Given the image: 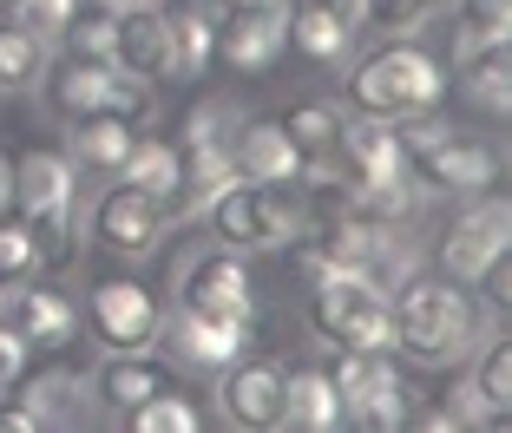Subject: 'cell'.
Masks as SVG:
<instances>
[{
  "mask_svg": "<svg viewBox=\"0 0 512 433\" xmlns=\"http://www.w3.org/2000/svg\"><path fill=\"white\" fill-rule=\"evenodd\" d=\"M217 243L224 250H276V243L309 237V197L296 178L283 184H256V178H230L224 191L204 197Z\"/></svg>",
  "mask_w": 512,
  "mask_h": 433,
  "instance_id": "obj_1",
  "label": "cell"
},
{
  "mask_svg": "<svg viewBox=\"0 0 512 433\" xmlns=\"http://www.w3.org/2000/svg\"><path fill=\"white\" fill-rule=\"evenodd\" d=\"M394 309V348L427 368H447L480 342V315H473L467 289L453 283H427V276H407L401 296H388Z\"/></svg>",
  "mask_w": 512,
  "mask_h": 433,
  "instance_id": "obj_2",
  "label": "cell"
},
{
  "mask_svg": "<svg viewBox=\"0 0 512 433\" xmlns=\"http://www.w3.org/2000/svg\"><path fill=\"white\" fill-rule=\"evenodd\" d=\"M447 73H440L434 53L421 46H381L375 60L355 66V105L368 119H414V112H434Z\"/></svg>",
  "mask_w": 512,
  "mask_h": 433,
  "instance_id": "obj_3",
  "label": "cell"
},
{
  "mask_svg": "<svg viewBox=\"0 0 512 433\" xmlns=\"http://www.w3.org/2000/svg\"><path fill=\"white\" fill-rule=\"evenodd\" d=\"M309 322L335 348H394L388 296L368 276H355V269H329L322 283H309Z\"/></svg>",
  "mask_w": 512,
  "mask_h": 433,
  "instance_id": "obj_4",
  "label": "cell"
},
{
  "mask_svg": "<svg viewBox=\"0 0 512 433\" xmlns=\"http://www.w3.org/2000/svg\"><path fill=\"white\" fill-rule=\"evenodd\" d=\"M342 420H362V427H407V388L394 374L388 348H342V361L329 368Z\"/></svg>",
  "mask_w": 512,
  "mask_h": 433,
  "instance_id": "obj_5",
  "label": "cell"
},
{
  "mask_svg": "<svg viewBox=\"0 0 512 433\" xmlns=\"http://www.w3.org/2000/svg\"><path fill=\"white\" fill-rule=\"evenodd\" d=\"M14 204L20 217L33 224L46 256H66V224H73V158L60 151H27L14 165Z\"/></svg>",
  "mask_w": 512,
  "mask_h": 433,
  "instance_id": "obj_6",
  "label": "cell"
},
{
  "mask_svg": "<svg viewBox=\"0 0 512 433\" xmlns=\"http://www.w3.org/2000/svg\"><path fill=\"white\" fill-rule=\"evenodd\" d=\"M407 171L421 184H434V191H486V184L499 178V151L486 145V138L434 125L421 145H407Z\"/></svg>",
  "mask_w": 512,
  "mask_h": 433,
  "instance_id": "obj_7",
  "label": "cell"
},
{
  "mask_svg": "<svg viewBox=\"0 0 512 433\" xmlns=\"http://www.w3.org/2000/svg\"><path fill=\"white\" fill-rule=\"evenodd\" d=\"M217 414L230 427H250V433H270L289 420V368L276 361H230L224 368V388H217Z\"/></svg>",
  "mask_w": 512,
  "mask_h": 433,
  "instance_id": "obj_8",
  "label": "cell"
},
{
  "mask_svg": "<svg viewBox=\"0 0 512 433\" xmlns=\"http://www.w3.org/2000/svg\"><path fill=\"white\" fill-rule=\"evenodd\" d=\"M178 302H184V309L243 315V322H250V309H256V283H250V269H243V256L217 243V250L191 256V263L178 269Z\"/></svg>",
  "mask_w": 512,
  "mask_h": 433,
  "instance_id": "obj_9",
  "label": "cell"
},
{
  "mask_svg": "<svg viewBox=\"0 0 512 433\" xmlns=\"http://www.w3.org/2000/svg\"><path fill=\"white\" fill-rule=\"evenodd\" d=\"M165 224H171V204L145 197L138 184H125V178L92 204V237L106 243V250H119V256H145L151 243L165 237Z\"/></svg>",
  "mask_w": 512,
  "mask_h": 433,
  "instance_id": "obj_10",
  "label": "cell"
},
{
  "mask_svg": "<svg viewBox=\"0 0 512 433\" xmlns=\"http://www.w3.org/2000/svg\"><path fill=\"white\" fill-rule=\"evenodd\" d=\"M158 322H165V309L132 276H106V283L92 289V329H99L106 348H151L158 342Z\"/></svg>",
  "mask_w": 512,
  "mask_h": 433,
  "instance_id": "obj_11",
  "label": "cell"
},
{
  "mask_svg": "<svg viewBox=\"0 0 512 433\" xmlns=\"http://www.w3.org/2000/svg\"><path fill=\"white\" fill-rule=\"evenodd\" d=\"M158 335H165L171 348H178L191 368H230V361H243V342H250V322L243 315H211V309H184L171 322H158Z\"/></svg>",
  "mask_w": 512,
  "mask_h": 433,
  "instance_id": "obj_12",
  "label": "cell"
},
{
  "mask_svg": "<svg viewBox=\"0 0 512 433\" xmlns=\"http://www.w3.org/2000/svg\"><path fill=\"white\" fill-rule=\"evenodd\" d=\"M512 250V210L499 204V197H486V204H473L460 224L447 230V243H440V263L453 269V283H473L493 256Z\"/></svg>",
  "mask_w": 512,
  "mask_h": 433,
  "instance_id": "obj_13",
  "label": "cell"
},
{
  "mask_svg": "<svg viewBox=\"0 0 512 433\" xmlns=\"http://www.w3.org/2000/svg\"><path fill=\"white\" fill-rule=\"evenodd\" d=\"M283 46H289V7H224L217 53H224L237 73H263V66H276Z\"/></svg>",
  "mask_w": 512,
  "mask_h": 433,
  "instance_id": "obj_14",
  "label": "cell"
},
{
  "mask_svg": "<svg viewBox=\"0 0 512 433\" xmlns=\"http://www.w3.org/2000/svg\"><path fill=\"white\" fill-rule=\"evenodd\" d=\"M112 27V66L138 79H171V20L158 7H119Z\"/></svg>",
  "mask_w": 512,
  "mask_h": 433,
  "instance_id": "obj_15",
  "label": "cell"
},
{
  "mask_svg": "<svg viewBox=\"0 0 512 433\" xmlns=\"http://www.w3.org/2000/svg\"><path fill=\"white\" fill-rule=\"evenodd\" d=\"M178 388L165 361H151V348H106V361L92 368V394L112 407V414H132L138 401Z\"/></svg>",
  "mask_w": 512,
  "mask_h": 433,
  "instance_id": "obj_16",
  "label": "cell"
},
{
  "mask_svg": "<svg viewBox=\"0 0 512 433\" xmlns=\"http://www.w3.org/2000/svg\"><path fill=\"white\" fill-rule=\"evenodd\" d=\"M0 329H14L27 348H60V342H73L79 309L60 289H7L0 296Z\"/></svg>",
  "mask_w": 512,
  "mask_h": 433,
  "instance_id": "obj_17",
  "label": "cell"
},
{
  "mask_svg": "<svg viewBox=\"0 0 512 433\" xmlns=\"http://www.w3.org/2000/svg\"><path fill=\"white\" fill-rule=\"evenodd\" d=\"M348 33H355V0H302L289 14V46L316 66L348 60Z\"/></svg>",
  "mask_w": 512,
  "mask_h": 433,
  "instance_id": "obj_18",
  "label": "cell"
},
{
  "mask_svg": "<svg viewBox=\"0 0 512 433\" xmlns=\"http://www.w3.org/2000/svg\"><path fill=\"white\" fill-rule=\"evenodd\" d=\"M342 112L335 105H296L283 119L289 145H296V165L309 171V178H342Z\"/></svg>",
  "mask_w": 512,
  "mask_h": 433,
  "instance_id": "obj_19",
  "label": "cell"
},
{
  "mask_svg": "<svg viewBox=\"0 0 512 433\" xmlns=\"http://www.w3.org/2000/svg\"><path fill=\"white\" fill-rule=\"evenodd\" d=\"M40 86H46V105L60 112L66 125L73 119H92V112H106V86H112V60H66V66H53V73H40Z\"/></svg>",
  "mask_w": 512,
  "mask_h": 433,
  "instance_id": "obj_20",
  "label": "cell"
},
{
  "mask_svg": "<svg viewBox=\"0 0 512 433\" xmlns=\"http://www.w3.org/2000/svg\"><path fill=\"white\" fill-rule=\"evenodd\" d=\"M230 158H237V178H256V184H283V178H302L296 165V145H289L283 125H237L230 138Z\"/></svg>",
  "mask_w": 512,
  "mask_h": 433,
  "instance_id": "obj_21",
  "label": "cell"
},
{
  "mask_svg": "<svg viewBox=\"0 0 512 433\" xmlns=\"http://www.w3.org/2000/svg\"><path fill=\"white\" fill-rule=\"evenodd\" d=\"M342 165L355 171V178H401L407 171V151L401 138H394V119H348L342 125Z\"/></svg>",
  "mask_w": 512,
  "mask_h": 433,
  "instance_id": "obj_22",
  "label": "cell"
},
{
  "mask_svg": "<svg viewBox=\"0 0 512 433\" xmlns=\"http://www.w3.org/2000/svg\"><path fill=\"white\" fill-rule=\"evenodd\" d=\"M414 210H421V184H414V171H401V178H355V184H348V217H368V224H381V230H401Z\"/></svg>",
  "mask_w": 512,
  "mask_h": 433,
  "instance_id": "obj_23",
  "label": "cell"
},
{
  "mask_svg": "<svg viewBox=\"0 0 512 433\" xmlns=\"http://www.w3.org/2000/svg\"><path fill=\"white\" fill-rule=\"evenodd\" d=\"M467 407H473V420H486V427L506 420V407H512V348L506 342L480 348V361H473V374H467Z\"/></svg>",
  "mask_w": 512,
  "mask_h": 433,
  "instance_id": "obj_24",
  "label": "cell"
},
{
  "mask_svg": "<svg viewBox=\"0 0 512 433\" xmlns=\"http://www.w3.org/2000/svg\"><path fill=\"white\" fill-rule=\"evenodd\" d=\"M125 184H138L145 197H158V204H178L184 191V158L178 145H165V138H145V145H132V158L119 165Z\"/></svg>",
  "mask_w": 512,
  "mask_h": 433,
  "instance_id": "obj_25",
  "label": "cell"
},
{
  "mask_svg": "<svg viewBox=\"0 0 512 433\" xmlns=\"http://www.w3.org/2000/svg\"><path fill=\"white\" fill-rule=\"evenodd\" d=\"M132 145H138V132H132V125H119V119H106V112L73 119V158L86 171H112V178H119V165L132 158Z\"/></svg>",
  "mask_w": 512,
  "mask_h": 433,
  "instance_id": "obj_26",
  "label": "cell"
},
{
  "mask_svg": "<svg viewBox=\"0 0 512 433\" xmlns=\"http://www.w3.org/2000/svg\"><path fill=\"white\" fill-rule=\"evenodd\" d=\"M283 427H302V433H329V427H342V401H335L329 368H302V374H289V420H283Z\"/></svg>",
  "mask_w": 512,
  "mask_h": 433,
  "instance_id": "obj_27",
  "label": "cell"
},
{
  "mask_svg": "<svg viewBox=\"0 0 512 433\" xmlns=\"http://www.w3.org/2000/svg\"><path fill=\"white\" fill-rule=\"evenodd\" d=\"M46 73V40L20 20H0V92H27Z\"/></svg>",
  "mask_w": 512,
  "mask_h": 433,
  "instance_id": "obj_28",
  "label": "cell"
},
{
  "mask_svg": "<svg viewBox=\"0 0 512 433\" xmlns=\"http://www.w3.org/2000/svg\"><path fill=\"white\" fill-rule=\"evenodd\" d=\"M467 60V92L480 112H506L512 105V60H506V40L499 46H473V53H460Z\"/></svg>",
  "mask_w": 512,
  "mask_h": 433,
  "instance_id": "obj_29",
  "label": "cell"
},
{
  "mask_svg": "<svg viewBox=\"0 0 512 433\" xmlns=\"http://www.w3.org/2000/svg\"><path fill=\"white\" fill-rule=\"evenodd\" d=\"M453 46L460 53H473V46H499L512 33V0H460L453 7Z\"/></svg>",
  "mask_w": 512,
  "mask_h": 433,
  "instance_id": "obj_30",
  "label": "cell"
},
{
  "mask_svg": "<svg viewBox=\"0 0 512 433\" xmlns=\"http://www.w3.org/2000/svg\"><path fill=\"white\" fill-rule=\"evenodd\" d=\"M217 53V20L211 14H178L171 20V73L197 79Z\"/></svg>",
  "mask_w": 512,
  "mask_h": 433,
  "instance_id": "obj_31",
  "label": "cell"
},
{
  "mask_svg": "<svg viewBox=\"0 0 512 433\" xmlns=\"http://www.w3.org/2000/svg\"><path fill=\"white\" fill-rule=\"evenodd\" d=\"M125 420H132L138 433H197V427H204V414H197V407L184 401L178 388H165V394H151V401H138Z\"/></svg>",
  "mask_w": 512,
  "mask_h": 433,
  "instance_id": "obj_32",
  "label": "cell"
},
{
  "mask_svg": "<svg viewBox=\"0 0 512 433\" xmlns=\"http://www.w3.org/2000/svg\"><path fill=\"white\" fill-rule=\"evenodd\" d=\"M40 263H46V250H40V237H33L27 217L0 224V283H20V276H33Z\"/></svg>",
  "mask_w": 512,
  "mask_h": 433,
  "instance_id": "obj_33",
  "label": "cell"
},
{
  "mask_svg": "<svg viewBox=\"0 0 512 433\" xmlns=\"http://www.w3.org/2000/svg\"><path fill=\"white\" fill-rule=\"evenodd\" d=\"M434 14V0H355V20L368 33H407Z\"/></svg>",
  "mask_w": 512,
  "mask_h": 433,
  "instance_id": "obj_34",
  "label": "cell"
},
{
  "mask_svg": "<svg viewBox=\"0 0 512 433\" xmlns=\"http://www.w3.org/2000/svg\"><path fill=\"white\" fill-rule=\"evenodd\" d=\"M7 7H14V20H20V27H33L40 40L66 33V27H73V14H79V0H7Z\"/></svg>",
  "mask_w": 512,
  "mask_h": 433,
  "instance_id": "obj_35",
  "label": "cell"
},
{
  "mask_svg": "<svg viewBox=\"0 0 512 433\" xmlns=\"http://www.w3.org/2000/svg\"><path fill=\"white\" fill-rule=\"evenodd\" d=\"M79 388H86V381H79V374H46V381H33L27 407H33V414H40V427H46V420H60L66 407L79 401Z\"/></svg>",
  "mask_w": 512,
  "mask_h": 433,
  "instance_id": "obj_36",
  "label": "cell"
},
{
  "mask_svg": "<svg viewBox=\"0 0 512 433\" xmlns=\"http://www.w3.org/2000/svg\"><path fill=\"white\" fill-rule=\"evenodd\" d=\"M73 33V53L79 60H112V27L99 20V27H66Z\"/></svg>",
  "mask_w": 512,
  "mask_h": 433,
  "instance_id": "obj_37",
  "label": "cell"
},
{
  "mask_svg": "<svg viewBox=\"0 0 512 433\" xmlns=\"http://www.w3.org/2000/svg\"><path fill=\"white\" fill-rule=\"evenodd\" d=\"M20 374H27V342L14 329H0V388H14Z\"/></svg>",
  "mask_w": 512,
  "mask_h": 433,
  "instance_id": "obj_38",
  "label": "cell"
},
{
  "mask_svg": "<svg viewBox=\"0 0 512 433\" xmlns=\"http://www.w3.org/2000/svg\"><path fill=\"white\" fill-rule=\"evenodd\" d=\"M421 427H434V433H447V427H460V414H453V407H434V414H421Z\"/></svg>",
  "mask_w": 512,
  "mask_h": 433,
  "instance_id": "obj_39",
  "label": "cell"
},
{
  "mask_svg": "<svg viewBox=\"0 0 512 433\" xmlns=\"http://www.w3.org/2000/svg\"><path fill=\"white\" fill-rule=\"evenodd\" d=\"M14 204V165H7V158H0V210Z\"/></svg>",
  "mask_w": 512,
  "mask_h": 433,
  "instance_id": "obj_40",
  "label": "cell"
},
{
  "mask_svg": "<svg viewBox=\"0 0 512 433\" xmlns=\"http://www.w3.org/2000/svg\"><path fill=\"white\" fill-rule=\"evenodd\" d=\"M224 7H283V0H224Z\"/></svg>",
  "mask_w": 512,
  "mask_h": 433,
  "instance_id": "obj_41",
  "label": "cell"
},
{
  "mask_svg": "<svg viewBox=\"0 0 512 433\" xmlns=\"http://www.w3.org/2000/svg\"><path fill=\"white\" fill-rule=\"evenodd\" d=\"M106 7H158V0H106Z\"/></svg>",
  "mask_w": 512,
  "mask_h": 433,
  "instance_id": "obj_42",
  "label": "cell"
}]
</instances>
